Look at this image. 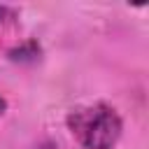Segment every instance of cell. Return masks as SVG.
I'll use <instances>...</instances> for the list:
<instances>
[{
    "label": "cell",
    "instance_id": "6da1fadb",
    "mask_svg": "<svg viewBox=\"0 0 149 149\" xmlns=\"http://www.w3.org/2000/svg\"><path fill=\"white\" fill-rule=\"evenodd\" d=\"M65 123L81 149H114L123 133L119 112L107 102L74 107L68 112Z\"/></svg>",
    "mask_w": 149,
    "mask_h": 149
},
{
    "label": "cell",
    "instance_id": "7a4b0ae2",
    "mask_svg": "<svg viewBox=\"0 0 149 149\" xmlns=\"http://www.w3.org/2000/svg\"><path fill=\"white\" fill-rule=\"evenodd\" d=\"M7 58L12 63H21V65H30V63H37L42 58V44L35 40V37H28L19 44H14L12 49H7Z\"/></svg>",
    "mask_w": 149,
    "mask_h": 149
},
{
    "label": "cell",
    "instance_id": "3957f363",
    "mask_svg": "<svg viewBox=\"0 0 149 149\" xmlns=\"http://www.w3.org/2000/svg\"><path fill=\"white\" fill-rule=\"evenodd\" d=\"M5 112H7V100H5L2 95H0V116H2Z\"/></svg>",
    "mask_w": 149,
    "mask_h": 149
},
{
    "label": "cell",
    "instance_id": "277c9868",
    "mask_svg": "<svg viewBox=\"0 0 149 149\" xmlns=\"http://www.w3.org/2000/svg\"><path fill=\"white\" fill-rule=\"evenodd\" d=\"M7 12H9V9H7V7H5V5H0V21H2V19H5V16H7Z\"/></svg>",
    "mask_w": 149,
    "mask_h": 149
}]
</instances>
